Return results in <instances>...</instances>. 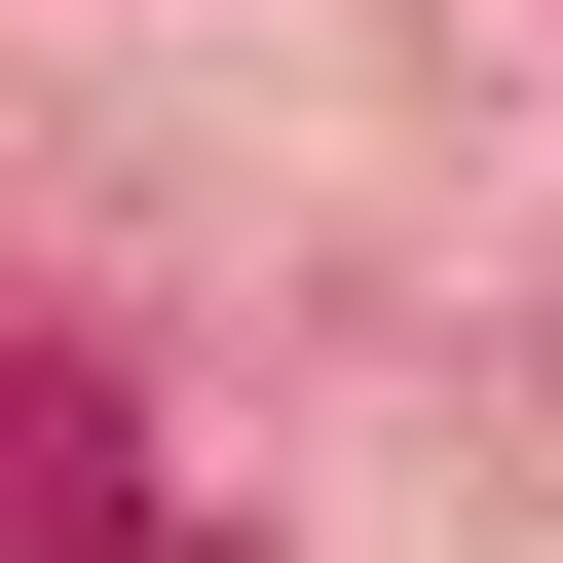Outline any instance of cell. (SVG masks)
Returning a JSON list of instances; mask_svg holds the SVG:
<instances>
[{
  "label": "cell",
  "mask_w": 563,
  "mask_h": 563,
  "mask_svg": "<svg viewBox=\"0 0 563 563\" xmlns=\"http://www.w3.org/2000/svg\"><path fill=\"white\" fill-rule=\"evenodd\" d=\"M0 526H38V563H188V526H151V451H113L38 339H0Z\"/></svg>",
  "instance_id": "1"
}]
</instances>
